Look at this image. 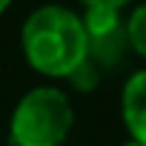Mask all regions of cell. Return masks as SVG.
Returning <instances> with one entry per match:
<instances>
[{
  "mask_svg": "<svg viewBox=\"0 0 146 146\" xmlns=\"http://www.w3.org/2000/svg\"><path fill=\"white\" fill-rule=\"evenodd\" d=\"M126 40L129 49L146 60V3H137L126 17Z\"/></svg>",
  "mask_w": 146,
  "mask_h": 146,
  "instance_id": "277c9868",
  "label": "cell"
},
{
  "mask_svg": "<svg viewBox=\"0 0 146 146\" xmlns=\"http://www.w3.org/2000/svg\"><path fill=\"white\" fill-rule=\"evenodd\" d=\"M66 80H69V86L75 89V92H83V95H89V92H95V89L100 86V80H103V72H100V69H98V66H95V63L86 57V60H83V63H80V66H78V69L72 72L69 78H66Z\"/></svg>",
  "mask_w": 146,
  "mask_h": 146,
  "instance_id": "5b68a950",
  "label": "cell"
},
{
  "mask_svg": "<svg viewBox=\"0 0 146 146\" xmlns=\"http://www.w3.org/2000/svg\"><path fill=\"white\" fill-rule=\"evenodd\" d=\"M20 49L32 72L66 80L89 57L83 15L63 3L37 6L20 26Z\"/></svg>",
  "mask_w": 146,
  "mask_h": 146,
  "instance_id": "6da1fadb",
  "label": "cell"
},
{
  "mask_svg": "<svg viewBox=\"0 0 146 146\" xmlns=\"http://www.w3.org/2000/svg\"><path fill=\"white\" fill-rule=\"evenodd\" d=\"M9 6H12V0H0V15H6Z\"/></svg>",
  "mask_w": 146,
  "mask_h": 146,
  "instance_id": "52a82bcc",
  "label": "cell"
},
{
  "mask_svg": "<svg viewBox=\"0 0 146 146\" xmlns=\"http://www.w3.org/2000/svg\"><path fill=\"white\" fill-rule=\"evenodd\" d=\"M120 146H140L137 140H126V143H120Z\"/></svg>",
  "mask_w": 146,
  "mask_h": 146,
  "instance_id": "ba28073f",
  "label": "cell"
},
{
  "mask_svg": "<svg viewBox=\"0 0 146 146\" xmlns=\"http://www.w3.org/2000/svg\"><path fill=\"white\" fill-rule=\"evenodd\" d=\"M75 126V106L60 86L29 89L9 120L12 146H63Z\"/></svg>",
  "mask_w": 146,
  "mask_h": 146,
  "instance_id": "7a4b0ae2",
  "label": "cell"
},
{
  "mask_svg": "<svg viewBox=\"0 0 146 146\" xmlns=\"http://www.w3.org/2000/svg\"><path fill=\"white\" fill-rule=\"evenodd\" d=\"M120 120L129 140L146 146V69L132 72L120 89Z\"/></svg>",
  "mask_w": 146,
  "mask_h": 146,
  "instance_id": "3957f363",
  "label": "cell"
},
{
  "mask_svg": "<svg viewBox=\"0 0 146 146\" xmlns=\"http://www.w3.org/2000/svg\"><path fill=\"white\" fill-rule=\"evenodd\" d=\"M83 6H112V9H123V6H129L132 0H80Z\"/></svg>",
  "mask_w": 146,
  "mask_h": 146,
  "instance_id": "8992f818",
  "label": "cell"
}]
</instances>
